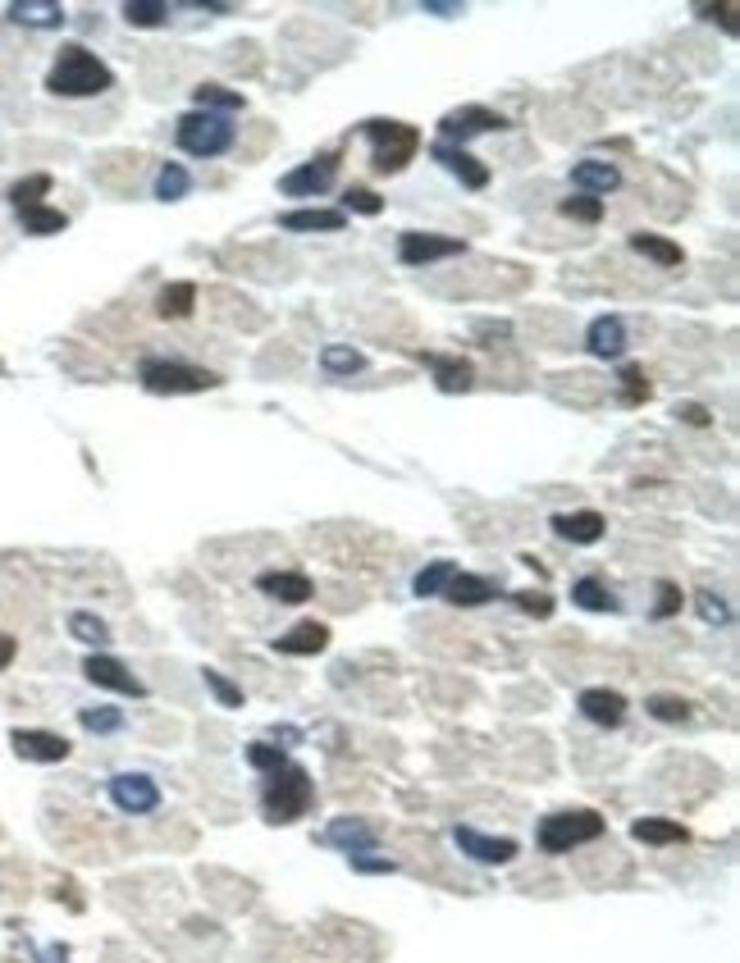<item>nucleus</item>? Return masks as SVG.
<instances>
[{"instance_id": "a19ab883", "label": "nucleus", "mask_w": 740, "mask_h": 963, "mask_svg": "<svg viewBox=\"0 0 740 963\" xmlns=\"http://www.w3.org/2000/svg\"><path fill=\"white\" fill-rule=\"evenodd\" d=\"M563 215H567V220H576V225H599V220H603V201L580 193V197H567V201H563Z\"/></svg>"}, {"instance_id": "f3484780", "label": "nucleus", "mask_w": 740, "mask_h": 963, "mask_svg": "<svg viewBox=\"0 0 740 963\" xmlns=\"http://www.w3.org/2000/svg\"><path fill=\"white\" fill-rule=\"evenodd\" d=\"M572 188H580L585 197H608L622 188V169L612 161H580L572 165Z\"/></svg>"}, {"instance_id": "bb28decb", "label": "nucleus", "mask_w": 740, "mask_h": 963, "mask_svg": "<svg viewBox=\"0 0 740 963\" xmlns=\"http://www.w3.org/2000/svg\"><path fill=\"white\" fill-rule=\"evenodd\" d=\"M572 599L585 608V612H617L622 603H617V594L599 580V576H585V580H576L572 584Z\"/></svg>"}, {"instance_id": "0eeeda50", "label": "nucleus", "mask_w": 740, "mask_h": 963, "mask_svg": "<svg viewBox=\"0 0 740 963\" xmlns=\"http://www.w3.org/2000/svg\"><path fill=\"white\" fill-rule=\"evenodd\" d=\"M110 799H115L119 813L142 818V813L161 809V786L151 781L146 772H119V776H110Z\"/></svg>"}, {"instance_id": "9b49d317", "label": "nucleus", "mask_w": 740, "mask_h": 963, "mask_svg": "<svg viewBox=\"0 0 740 963\" xmlns=\"http://www.w3.org/2000/svg\"><path fill=\"white\" fill-rule=\"evenodd\" d=\"M453 845L467 854V858L489 863V867L516 858V841H508V835H485V831H476V827H453Z\"/></svg>"}, {"instance_id": "58836bf2", "label": "nucleus", "mask_w": 740, "mask_h": 963, "mask_svg": "<svg viewBox=\"0 0 740 963\" xmlns=\"http://www.w3.org/2000/svg\"><path fill=\"white\" fill-rule=\"evenodd\" d=\"M78 722H83V731H91V735H110V731L123 726V712H119V708H83Z\"/></svg>"}, {"instance_id": "37998d69", "label": "nucleus", "mask_w": 740, "mask_h": 963, "mask_svg": "<svg viewBox=\"0 0 740 963\" xmlns=\"http://www.w3.org/2000/svg\"><path fill=\"white\" fill-rule=\"evenodd\" d=\"M247 763H252L257 772H274V767H284L289 758H284L280 744H247Z\"/></svg>"}, {"instance_id": "7ed1b4c3", "label": "nucleus", "mask_w": 740, "mask_h": 963, "mask_svg": "<svg viewBox=\"0 0 740 963\" xmlns=\"http://www.w3.org/2000/svg\"><path fill=\"white\" fill-rule=\"evenodd\" d=\"M233 138H238V123L229 114H210V110H188L178 119V129H174V142L188 155H197V161L225 155L233 146Z\"/></svg>"}, {"instance_id": "79ce46f5", "label": "nucleus", "mask_w": 740, "mask_h": 963, "mask_svg": "<svg viewBox=\"0 0 740 963\" xmlns=\"http://www.w3.org/2000/svg\"><path fill=\"white\" fill-rule=\"evenodd\" d=\"M202 680H206V690H210L215 699H220V708H242V690L233 686V680H229L225 671H210V667H206Z\"/></svg>"}, {"instance_id": "6ab92c4d", "label": "nucleus", "mask_w": 740, "mask_h": 963, "mask_svg": "<svg viewBox=\"0 0 740 963\" xmlns=\"http://www.w3.org/2000/svg\"><path fill=\"white\" fill-rule=\"evenodd\" d=\"M576 703H580V712H585V722H595V726H603V731L622 726V718H627V699L617 694V690H585Z\"/></svg>"}, {"instance_id": "f8f14e48", "label": "nucleus", "mask_w": 740, "mask_h": 963, "mask_svg": "<svg viewBox=\"0 0 740 963\" xmlns=\"http://www.w3.org/2000/svg\"><path fill=\"white\" fill-rule=\"evenodd\" d=\"M83 676L91 680V686L115 690V694H129V699H142V694H146L142 680H138L129 667H123L119 658H110V654H91V658L83 663Z\"/></svg>"}, {"instance_id": "1a4fd4ad", "label": "nucleus", "mask_w": 740, "mask_h": 963, "mask_svg": "<svg viewBox=\"0 0 740 963\" xmlns=\"http://www.w3.org/2000/svg\"><path fill=\"white\" fill-rule=\"evenodd\" d=\"M461 252H467V242L444 238V233H403L398 238V261L403 265H435V261H448Z\"/></svg>"}, {"instance_id": "412c9836", "label": "nucleus", "mask_w": 740, "mask_h": 963, "mask_svg": "<svg viewBox=\"0 0 740 963\" xmlns=\"http://www.w3.org/2000/svg\"><path fill=\"white\" fill-rule=\"evenodd\" d=\"M585 348H590L599 361H617L627 352V325L617 316H599L590 329H585Z\"/></svg>"}, {"instance_id": "20e7f679", "label": "nucleus", "mask_w": 740, "mask_h": 963, "mask_svg": "<svg viewBox=\"0 0 740 963\" xmlns=\"http://www.w3.org/2000/svg\"><path fill=\"white\" fill-rule=\"evenodd\" d=\"M603 835V818L595 809H563V813H548L535 831V841L544 854H572L576 845H590Z\"/></svg>"}, {"instance_id": "2f4dec72", "label": "nucleus", "mask_w": 740, "mask_h": 963, "mask_svg": "<svg viewBox=\"0 0 740 963\" xmlns=\"http://www.w3.org/2000/svg\"><path fill=\"white\" fill-rule=\"evenodd\" d=\"M193 101H197V110H210V114H233V110H242V91L202 83V87H193Z\"/></svg>"}, {"instance_id": "4c0bfd02", "label": "nucleus", "mask_w": 740, "mask_h": 963, "mask_svg": "<svg viewBox=\"0 0 740 963\" xmlns=\"http://www.w3.org/2000/svg\"><path fill=\"white\" fill-rule=\"evenodd\" d=\"M69 635L83 639V644H97V648H101V644L110 639V626H106L97 612H74V616H69Z\"/></svg>"}, {"instance_id": "7c9ffc66", "label": "nucleus", "mask_w": 740, "mask_h": 963, "mask_svg": "<svg viewBox=\"0 0 740 963\" xmlns=\"http://www.w3.org/2000/svg\"><path fill=\"white\" fill-rule=\"evenodd\" d=\"M320 370H325V375H334V380H348V375H357V370H366V357H361L357 348L329 343V348L320 352Z\"/></svg>"}, {"instance_id": "6e6d98bb", "label": "nucleus", "mask_w": 740, "mask_h": 963, "mask_svg": "<svg viewBox=\"0 0 740 963\" xmlns=\"http://www.w3.org/2000/svg\"><path fill=\"white\" fill-rule=\"evenodd\" d=\"M42 963H69V950H65V945H46V950H42Z\"/></svg>"}, {"instance_id": "423d86ee", "label": "nucleus", "mask_w": 740, "mask_h": 963, "mask_svg": "<svg viewBox=\"0 0 740 963\" xmlns=\"http://www.w3.org/2000/svg\"><path fill=\"white\" fill-rule=\"evenodd\" d=\"M142 389L146 393H170V397H178V393H206V389H220V375H210V370H202V365H183V361H142Z\"/></svg>"}, {"instance_id": "473e14b6", "label": "nucleus", "mask_w": 740, "mask_h": 963, "mask_svg": "<svg viewBox=\"0 0 740 963\" xmlns=\"http://www.w3.org/2000/svg\"><path fill=\"white\" fill-rule=\"evenodd\" d=\"M457 576V567L453 562H429L425 571H416V580H412V589H416V599H444V589H448V580Z\"/></svg>"}, {"instance_id": "8fccbe9b", "label": "nucleus", "mask_w": 740, "mask_h": 963, "mask_svg": "<svg viewBox=\"0 0 740 963\" xmlns=\"http://www.w3.org/2000/svg\"><path fill=\"white\" fill-rule=\"evenodd\" d=\"M672 416H676V420H686V425H695V429H704L708 420H714V416H708V407H699V402H676V412H672Z\"/></svg>"}, {"instance_id": "3c124183", "label": "nucleus", "mask_w": 740, "mask_h": 963, "mask_svg": "<svg viewBox=\"0 0 740 963\" xmlns=\"http://www.w3.org/2000/svg\"><path fill=\"white\" fill-rule=\"evenodd\" d=\"M476 338H489V348H493L499 338H512V325L508 320H485V325H476Z\"/></svg>"}, {"instance_id": "aec40b11", "label": "nucleus", "mask_w": 740, "mask_h": 963, "mask_svg": "<svg viewBox=\"0 0 740 963\" xmlns=\"http://www.w3.org/2000/svg\"><path fill=\"white\" fill-rule=\"evenodd\" d=\"M274 648H280V654H293V658L325 654V648H329V626H320V621H297L289 635L274 639Z\"/></svg>"}, {"instance_id": "49530a36", "label": "nucleus", "mask_w": 740, "mask_h": 963, "mask_svg": "<svg viewBox=\"0 0 740 963\" xmlns=\"http://www.w3.org/2000/svg\"><path fill=\"white\" fill-rule=\"evenodd\" d=\"M676 612H682V584L659 580V603H654V616L663 621V616H676Z\"/></svg>"}, {"instance_id": "b1692460", "label": "nucleus", "mask_w": 740, "mask_h": 963, "mask_svg": "<svg viewBox=\"0 0 740 963\" xmlns=\"http://www.w3.org/2000/svg\"><path fill=\"white\" fill-rule=\"evenodd\" d=\"M631 835L640 845H686L690 841V831L672 818H640V822H631Z\"/></svg>"}, {"instance_id": "864d4df0", "label": "nucleus", "mask_w": 740, "mask_h": 963, "mask_svg": "<svg viewBox=\"0 0 740 963\" xmlns=\"http://www.w3.org/2000/svg\"><path fill=\"white\" fill-rule=\"evenodd\" d=\"M421 10H425V14H439V19H453V14H461V6H457V0H425Z\"/></svg>"}, {"instance_id": "de8ad7c7", "label": "nucleus", "mask_w": 740, "mask_h": 963, "mask_svg": "<svg viewBox=\"0 0 740 963\" xmlns=\"http://www.w3.org/2000/svg\"><path fill=\"white\" fill-rule=\"evenodd\" d=\"M344 206L357 210V215H380V210H384V201L370 193V188H348V193H344Z\"/></svg>"}, {"instance_id": "c9c22d12", "label": "nucleus", "mask_w": 740, "mask_h": 963, "mask_svg": "<svg viewBox=\"0 0 740 963\" xmlns=\"http://www.w3.org/2000/svg\"><path fill=\"white\" fill-rule=\"evenodd\" d=\"M193 188V178H188V169H183L178 161H165L161 165V174H156V197L161 201H178L183 193Z\"/></svg>"}, {"instance_id": "6e6552de", "label": "nucleus", "mask_w": 740, "mask_h": 963, "mask_svg": "<svg viewBox=\"0 0 740 963\" xmlns=\"http://www.w3.org/2000/svg\"><path fill=\"white\" fill-rule=\"evenodd\" d=\"M499 129H508V119L493 114V110H485V106H461V110H448V114L439 119V138H444L448 146H453V142L467 146L471 138L499 133Z\"/></svg>"}, {"instance_id": "a211bd4d", "label": "nucleus", "mask_w": 740, "mask_h": 963, "mask_svg": "<svg viewBox=\"0 0 740 963\" xmlns=\"http://www.w3.org/2000/svg\"><path fill=\"white\" fill-rule=\"evenodd\" d=\"M444 599L453 608H485L489 599H499V584H493L489 576H471V571H457L444 589Z\"/></svg>"}, {"instance_id": "5701e85b", "label": "nucleus", "mask_w": 740, "mask_h": 963, "mask_svg": "<svg viewBox=\"0 0 740 963\" xmlns=\"http://www.w3.org/2000/svg\"><path fill=\"white\" fill-rule=\"evenodd\" d=\"M344 225H348L344 210H320V206H312V210H284L280 215V229H289V233H338Z\"/></svg>"}, {"instance_id": "9d476101", "label": "nucleus", "mask_w": 740, "mask_h": 963, "mask_svg": "<svg viewBox=\"0 0 740 963\" xmlns=\"http://www.w3.org/2000/svg\"><path fill=\"white\" fill-rule=\"evenodd\" d=\"M334 174H338V151L316 155V161H306V165H297L293 174H284V178H280V193H284V197H320L329 183H334Z\"/></svg>"}, {"instance_id": "f704fd0d", "label": "nucleus", "mask_w": 740, "mask_h": 963, "mask_svg": "<svg viewBox=\"0 0 740 963\" xmlns=\"http://www.w3.org/2000/svg\"><path fill=\"white\" fill-rule=\"evenodd\" d=\"M51 193V174H28L10 188V206L14 210H28V206H42V197Z\"/></svg>"}, {"instance_id": "09e8293b", "label": "nucleus", "mask_w": 740, "mask_h": 963, "mask_svg": "<svg viewBox=\"0 0 740 963\" xmlns=\"http://www.w3.org/2000/svg\"><path fill=\"white\" fill-rule=\"evenodd\" d=\"M348 863H352V873H398V863H393V858H370V854H348Z\"/></svg>"}, {"instance_id": "2eb2a0df", "label": "nucleus", "mask_w": 740, "mask_h": 963, "mask_svg": "<svg viewBox=\"0 0 740 963\" xmlns=\"http://www.w3.org/2000/svg\"><path fill=\"white\" fill-rule=\"evenodd\" d=\"M10 744L23 763H65L69 758V740L55 731H10Z\"/></svg>"}, {"instance_id": "f257e3e1", "label": "nucleus", "mask_w": 740, "mask_h": 963, "mask_svg": "<svg viewBox=\"0 0 740 963\" xmlns=\"http://www.w3.org/2000/svg\"><path fill=\"white\" fill-rule=\"evenodd\" d=\"M115 87V74L101 65L87 46H59L55 65L46 74V91L65 101H83V97H101V91Z\"/></svg>"}, {"instance_id": "603ef678", "label": "nucleus", "mask_w": 740, "mask_h": 963, "mask_svg": "<svg viewBox=\"0 0 740 963\" xmlns=\"http://www.w3.org/2000/svg\"><path fill=\"white\" fill-rule=\"evenodd\" d=\"M695 10L708 14V19H722L727 33H736V6H695Z\"/></svg>"}, {"instance_id": "c03bdc74", "label": "nucleus", "mask_w": 740, "mask_h": 963, "mask_svg": "<svg viewBox=\"0 0 740 963\" xmlns=\"http://www.w3.org/2000/svg\"><path fill=\"white\" fill-rule=\"evenodd\" d=\"M512 603L526 616H553V599L544 594V589H521V594H512Z\"/></svg>"}, {"instance_id": "39448f33", "label": "nucleus", "mask_w": 740, "mask_h": 963, "mask_svg": "<svg viewBox=\"0 0 740 963\" xmlns=\"http://www.w3.org/2000/svg\"><path fill=\"white\" fill-rule=\"evenodd\" d=\"M366 138L376 142V174H403L407 161L416 155L421 146V133L412 129V123H398V119H370L366 123Z\"/></svg>"}, {"instance_id": "393cba45", "label": "nucleus", "mask_w": 740, "mask_h": 963, "mask_svg": "<svg viewBox=\"0 0 740 963\" xmlns=\"http://www.w3.org/2000/svg\"><path fill=\"white\" fill-rule=\"evenodd\" d=\"M6 14H10V23H23V28H59L65 23V6H55V0H14Z\"/></svg>"}, {"instance_id": "f03ea898", "label": "nucleus", "mask_w": 740, "mask_h": 963, "mask_svg": "<svg viewBox=\"0 0 740 963\" xmlns=\"http://www.w3.org/2000/svg\"><path fill=\"white\" fill-rule=\"evenodd\" d=\"M312 803H316V786H312V772H306V767L284 763V767L265 772V790H261V813H265V822L289 827V822H297V818L312 813Z\"/></svg>"}, {"instance_id": "72a5a7b5", "label": "nucleus", "mask_w": 740, "mask_h": 963, "mask_svg": "<svg viewBox=\"0 0 740 963\" xmlns=\"http://www.w3.org/2000/svg\"><path fill=\"white\" fill-rule=\"evenodd\" d=\"M165 19H170L165 0H129V6H123V23L129 28H161Z\"/></svg>"}, {"instance_id": "dca6fc26", "label": "nucleus", "mask_w": 740, "mask_h": 963, "mask_svg": "<svg viewBox=\"0 0 740 963\" xmlns=\"http://www.w3.org/2000/svg\"><path fill=\"white\" fill-rule=\"evenodd\" d=\"M257 589L274 603H312L316 599L312 576H302V571H261Z\"/></svg>"}, {"instance_id": "4be33fe9", "label": "nucleus", "mask_w": 740, "mask_h": 963, "mask_svg": "<svg viewBox=\"0 0 740 963\" xmlns=\"http://www.w3.org/2000/svg\"><path fill=\"white\" fill-rule=\"evenodd\" d=\"M608 530V521L599 512H563L553 516V535L567 539V544H599Z\"/></svg>"}, {"instance_id": "4468645a", "label": "nucleus", "mask_w": 740, "mask_h": 963, "mask_svg": "<svg viewBox=\"0 0 740 963\" xmlns=\"http://www.w3.org/2000/svg\"><path fill=\"white\" fill-rule=\"evenodd\" d=\"M429 155L453 174V178H461V188H471V193H480V188H489V165H480L476 155L467 151V146H448V142H435L429 146Z\"/></svg>"}, {"instance_id": "ea45409f", "label": "nucleus", "mask_w": 740, "mask_h": 963, "mask_svg": "<svg viewBox=\"0 0 740 963\" xmlns=\"http://www.w3.org/2000/svg\"><path fill=\"white\" fill-rule=\"evenodd\" d=\"M644 708H650V718H654V722H690V703H686V699H676V694H654Z\"/></svg>"}, {"instance_id": "a18cd8bd", "label": "nucleus", "mask_w": 740, "mask_h": 963, "mask_svg": "<svg viewBox=\"0 0 740 963\" xmlns=\"http://www.w3.org/2000/svg\"><path fill=\"white\" fill-rule=\"evenodd\" d=\"M695 608H699V616L708 621V626H722V621L731 616V612H727V603L714 594V589H704V594H695Z\"/></svg>"}, {"instance_id": "a878e982", "label": "nucleus", "mask_w": 740, "mask_h": 963, "mask_svg": "<svg viewBox=\"0 0 740 963\" xmlns=\"http://www.w3.org/2000/svg\"><path fill=\"white\" fill-rule=\"evenodd\" d=\"M631 252H640V256H650L654 265H663V270H676L686 261V252L676 247L672 238H659V233H631Z\"/></svg>"}, {"instance_id": "cd10ccee", "label": "nucleus", "mask_w": 740, "mask_h": 963, "mask_svg": "<svg viewBox=\"0 0 740 963\" xmlns=\"http://www.w3.org/2000/svg\"><path fill=\"white\" fill-rule=\"evenodd\" d=\"M429 365H435L439 393H467V389L476 384V380H471V361H461V357H435Z\"/></svg>"}, {"instance_id": "c85d7f7f", "label": "nucleus", "mask_w": 740, "mask_h": 963, "mask_svg": "<svg viewBox=\"0 0 740 963\" xmlns=\"http://www.w3.org/2000/svg\"><path fill=\"white\" fill-rule=\"evenodd\" d=\"M197 306V284H165L156 297V310L165 320H188Z\"/></svg>"}, {"instance_id": "c756f323", "label": "nucleus", "mask_w": 740, "mask_h": 963, "mask_svg": "<svg viewBox=\"0 0 740 963\" xmlns=\"http://www.w3.org/2000/svg\"><path fill=\"white\" fill-rule=\"evenodd\" d=\"M19 225H23V233L51 238V233H65L69 215H65V210H51V206H28V210H19Z\"/></svg>"}, {"instance_id": "e433bc0d", "label": "nucleus", "mask_w": 740, "mask_h": 963, "mask_svg": "<svg viewBox=\"0 0 740 963\" xmlns=\"http://www.w3.org/2000/svg\"><path fill=\"white\" fill-rule=\"evenodd\" d=\"M617 389H622V402L627 407H640V402H650V375H644L640 365H622V375H617Z\"/></svg>"}, {"instance_id": "ddd939ff", "label": "nucleus", "mask_w": 740, "mask_h": 963, "mask_svg": "<svg viewBox=\"0 0 740 963\" xmlns=\"http://www.w3.org/2000/svg\"><path fill=\"white\" fill-rule=\"evenodd\" d=\"M320 845H334V850H344V854H370L380 845V831L370 827V822H361V818H334L325 831H320Z\"/></svg>"}, {"instance_id": "5fc2aeb1", "label": "nucleus", "mask_w": 740, "mask_h": 963, "mask_svg": "<svg viewBox=\"0 0 740 963\" xmlns=\"http://www.w3.org/2000/svg\"><path fill=\"white\" fill-rule=\"evenodd\" d=\"M14 654H19V644H14V635H0V671H6V667L14 663Z\"/></svg>"}]
</instances>
